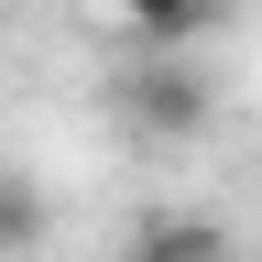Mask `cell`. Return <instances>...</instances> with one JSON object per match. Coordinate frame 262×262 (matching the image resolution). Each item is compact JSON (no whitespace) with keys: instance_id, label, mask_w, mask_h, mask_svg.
<instances>
[{"instance_id":"6da1fadb","label":"cell","mask_w":262,"mask_h":262,"mask_svg":"<svg viewBox=\"0 0 262 262\" xmlns=\"http://www.w3.org/2000/svg\"><path fill=\"white\" fill-rule=\"evenodd\" d=\"M120 120L142 142H196L219 120V88L196 77V44H142V66L120 77Z\"/></svg>"},{"instance_id":"7a4b0ae2","label":"cell","mask_w":262,"mask_h":262,"mask_svg":"<svg viewBox=\"0 0 262 262\" xmlns=\"http://www.w3.org/2000/svg\"><path fill=\"white\" fill-rule=\"evenodd\" d=\"M120 262H229V229L208 208H153V219H131Z\"/></svg>"},{"instance_id":"3957f363","label":"cell","mask_w":262,"mask_h":262,"mask_svg":"<svg viewBox=\"0 0 262 262\" xmlns=\"http://www.w3.org/2000/svg\"><path fill=\"white\" fill-rule=\"evenodd\" d=\"M55 241V196L33 186V175H11V164H0V262H33Z\"/></svg>"},{"instance_id":"277c9868","label":"cell","mask_w":262,"mask_h":262,"mask_svg":"<svg viewBox=\"0 0 262 262\" xmlns=\"http://www.w3.org/2000/svg\"><path fill=\"white\" fill-rule=\"evenodd\" d=\"M229 11V0H120V22H131V44H196Z\"/></svg>"}]
</instances>
